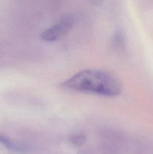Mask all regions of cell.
Listing matches in <instances>:
<instances>
[{
    "instance_id": "1",
    "label": "cell",
    "mask_w": 153,
    "mask_h": 154,
    "mask_svg": "<svg viewBox=\"0 0 153 154\" xmlns=\"http://www.w3.org/2000/svg\"><path fill=\"white\" fill-rule=\"evenodd\" d=\"M65 88L81 93L113 97L122 91L120 81L109 72L96 69L81 71L62 84Z\"/></svg>"
},
{
    "instance_id": "2",
    "label": "cell",
    "mask_w": 153,
    "mask_h": 154,
    "mask_svg": "<svg viewBox=\"0 0 153 154\" xmlns=\"http://www.w3.org/2000/svg\"><path fill=\"white\" fill-rule=\"evenodd\" d=\"M74 23V18L70 15L63 17L58 23L45 30L41 38L46 42H55L70 31Z\"/></svg>"
},
{
    "instance_id": "3",
    "label": "cell",
    "mask_w": 153,
    "mask_h": 154,
    "mask_svg": "<svg viewBox=\"0 0 153 154\" xmlns=\"http://www.w3.org/2000/svg\"><path fill=\"white\" fill-rule=\"evenodd\" d=\"M86 141V137L84 134L82 133L74 134L70 138V141H71L72 144L75 146H77V147L83 145Z\"/></svg>"
},
{
    "instance_id": "4",
    "label": "cell",
    "mask_w": 153,
    "mask_h": 154,
    "mask_svg": "<svg viewBox=\"0 0 153 154\" xmlns=\"http://www.w3.org/2000/svg\"><path fill=\"white\" fill-rule=\"evenodd\" d=\"M0 142L2 143L4 145H5L8 148L10 149V150H19V147L16 145H15L14 144L11 142L8 138H7L6 137L4 136H0Z\"/></svg>"
},
{
    "instance_id": "5",
    "label": "cell",
    "mask_w": 153,
    "mask_h": 154,
    "mask_svg": "<svg viewBox=\"0 0 153 154\" xmlns=\"http://www.w3.org/2000/svg\"><path fill=\"white\" fill-rule=\"evenodd\" d=\"M92 3L94 5H100L102 4V2H104V0H90Z\"/></svg>"
}]
</instances>
